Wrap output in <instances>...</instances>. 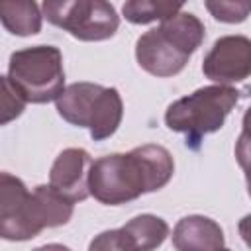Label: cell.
Masks as SVG:
<instances>
[{
    "label": "cell",
    "instance_id": "15",
    "mask_svg": "<svg viewBox=\"0 0 251 251\" xmlns=\"http://www.w3.org/2000/svg\"><path fill=\"white\" fill-rule=\"evenodd\" d=\"M0 84H2V118H0V124L6 126L8 122L16 120V118L24 112L27 100H25L24 94L14 86V82L8 78V75L0 78Z\"/></svg>",
    "mask_w": 251,
    "mask_h": 251
},
{
    "label": "cell",
    "instance_id": "9",
    "mask_svg": "<svg viewBox=\"0 0 251 251\" xmlns=\"http://www.w3.org/2000/svg\"><path fill=\"white\" fill-rule=\"evenodd\" d=\"M92 157L86 149L69 147L63 149L51 165L49 184L73 204L90 196V169Z\"/></svg>",
    "mask_w": 251,
    "mask_h": 251
},
{
    "label": "cell",
    "instance_id": "11",
    "mask_svg": "<svg viewBox=\"0 0 251 251\" xmlns=\"http://www.w3.org/2000/svg\"><path fill=\"white\" fill-rule=\"evenodd\" d=\"M2 25L14 35H35L41 31L43 12L33 0H6L0 4Z\"/></svg>",
    "mask_w": 251,
    "mask_h": 251
},
{
    "label": "cell",
    "instance_id": "12",
    "mask_svg": "<svg viewBox=\"0 0 251 251\" xmlns=\"http://www.w3.org/2000/svg\"><path fill=\"white\" fill-rule=\"evenodd\" d=\"M122 231L126 233L133 251H153L167 239L169 224L159 216L139 214L122 226Z\"/></svg>",
    "mask_w": 251,
    "mask_h": 251
},
{
    "label": "cell",
    "instance_id": "5",
    "mask_svg": "<svg viewBox=\"0 0 251 251\" xmlns=\"http://www.w3.org/2000/svg\"><path fill=\"white\" fill-rule=\"evenodd\" d=\"M59 116L78 127H88L94 141L116 133L124 118V102L114 86L73 82L55 100Z\"/></svg>",
    "mask_w": 251,
    "mask_h": 251
},
{
    "label": "cell",
    "instance_id": "20",
    "mask_svg": "<svg viewBox=\"0 0 251 251\" xmlns=\"http://www.w3.org/2000/svg\"><path fill=\"white\" fill-rule=\"evenodd\" d=\"M33 251H71L67 245H61V243H45L41 247H35Z\"/></svg>",
    "mask_w": 251,
    "mask_h": 251
},
{
    "label": "cell",
    "instance_id": "21",
    "mask_svg": "<svg viewBox=\"0 0 251 251\" xmlns=\"http://www.w3.org/2000/svg\"><path fill=\"white\" fill-rule=\"evenodd\" d=\"M220 251H231V249H226V247H224V249H220Z\"/></svg>",
    "mask_w": 251,
    "mask_h": 251
},
{
    "label": "cell",
    "instance_id": "2",
    "mask_svg": "<svg viewBox=\"0 0 251 251\" xmlns=\"http://www.w3.org/2000/svg\"><path fill=\"white\" fill-rule=\"evenodd\" d=\"M73 206L51 184H39L29 192L22 178L0 175V235L6 241H27L45 227L65 226Z\"/></svg>",
    "mask_w": 251,
    "mask_h": 251
},
{
    "label": "cell",
    "instance_id": "13",
    "mask_svg": "<svg viewBox=\"0 0 251 251\" xmlns=\"http://www.w3.org/2000/svg\"><path fill=\"white\" fill-rule=\"evenodd\" d=\"M182 4L178 2H155V0H131L122 6V14L131 24H149V22H165L171 16L178 14Z\"/></svg>",
    "mask_w": 251,
    "mask_h": 251
},
{
    "label": "cell",
    "instance_id": "6",
    "mask_svg": "<svg viewBox=\"0 0 251 251\" xmlns=\"http://www.w3.org/2000/svg\"><path fill=\"white\" fill-rule=\"evenodd\" d=\"M8 78L31 104L57 100L65 90L63 55L55 45H33L10 55Z\"/></svg>",
    "mask_w": 251,
    "mask_h": 251
},
{
    "label": "cell",
    "instance_id": "8",
    "mask_svg": "<svg viewBox=\"0 0 251 251\" xmlns=\"http://www.w3.org/2000/svg\"><path fill=\"white\" fill-rule=\"evenodd\" d=\"M202 73L216 84H235L251 76V39L224 35L214 41L202 63Z\"/></svg>",
    "mask_w": 251,
    "mask_h": 251
},
{
    "label": "cell",
    "instance_id": "4",
    "mask_svg": "<svg viewBox=\"0 0 251 251\" xmlns=\"http://www.w3.org/2000/svg\"><path fill=\"white\" fill-rule=\"evenodd\" d=\"M241 98V90L224 84H210L188 96L175 100L165 112V124L171 131L186 135V145L198 149L204 135L218 131L227 114Z\"/></svg>",
    "mask_w": 251,
    "mask_h": 251
},
{
    "label": "cell",
    "instance_id": "18",
    "mask_svg": "<svg viewBox=\"0 0 251 251\" xmlns=\"http://www.w3.org/2000/svg\"><path fill=\"white\" fill-rule=\"evenodd\" d=\"M239 235H241V239L245 241V245L251 249V214H247V216H243L241 220H239Z\"/></svg>",
    "mask_w": 251,
    "mask_h": 251
},
{
    "label": "cell",
    "instance_id": "16",
    "mask_svg": "<svg viewBox=\"0 0 251 251\" xmlns=\"http://www.w3.org/2000/svg\"><path fill=\"white\" fill-rule=\"evenodd\" d=\"M88 251H133V247L127 241L126 233L122 231V227H118V229H106L98 233L90 241Z\"/></svg>",
    "mask_w": 251,
    "mask_h": 251
},
{
    "label": "cell",
    "instance_id": "19",
    "mask_svg": "<svg viewBox=\"0 0 251 251\" xmlns=\"http://www.w3.org/2000/svg\"><path fill=\"white\" fill-rule=\"evenodd\" d=\"M241 126H243V131H241V135H245V137H249V139H251V106L245 110V114H243V120H241Z\"/></svg>",
    "mask_w": 251,
    "mask_h": 251
},
{
    "label": "cell",
    "instance_id": "7",
    "mask_svg": "<svg viewBox=\"0 0 251 251\" xmlns=\"http://www.w3.org/2000/svg\"><path fill=\"white\" fill-rule=\"evenodd\" d=\"M41 12L49 24L80 41L110 39L120 27L116 8L104 0H45Z\"/></svg>",
    "mask_w": 251,
    "mask_h": 251
},
{
    "label": "cell",
    "instance_id": "10",
    "mask_svg": "<svg viewBox=\"0 0 251 251\" xmlns=\"http://www.w3.org/2000/svg\"><path fill=\"white\" fill-rule=\"evenodd\" d=\"M224 229L208 216H184L173 229L176 251H220L224 249Z\"/></svg>",
    "mask_w": 251,
    "mask_h": 251
},
{
    "label": "cell",
    "instance_id": "14",
    "mask_svg": "<svg viewBox=\"0 0 251 251\" xmlns=\"http://www.w3.org/2000/svg\"><path fill=\"white\" fill-rule=\"evenodd\" d=\"M204 6L214 20L224 24H241L251 14V2L247 0H206Z\"/></svg>",
    "mask_w": 251,
    "mask_h": 251
},
{
    "label": "cell",
    "instance_id": "1",
    "mask_svg": "<svg viewBox=\"0 0 251 251\" xmlns=\"http://www.w3.org/2000/svg\"><path fill=\"white\" fill-rule=\"evenodd\" d=\"M175 173V161L163 145L147 143L127 153L96 159L90 169V196L100 204L120 206L141 194L161 190Z\"/></svg>",
    "mask_w": 251,
    "mask_h": 251
},
{
    "label": "cell",
    "instance_id": "3",
    "mask_svg": "<svg viewBox=\"0 0 251 251\" xmlns=\"http://www.w3.org/2000/svg\"><path fill=\"white\" fill-rule=\"evenodd\" d=\"M206 35L204 24L192 12H178L169 20L161 22L137 37L135 59L137 65L153 76H173L178 75L190 55L202 45Z\"/></svg>",
    "mask_w": 251,
    "mask_h": 251
},
{
    "label": "cell",
    "instance_id": "17",
    "mask_svg": "<svg viewBox=\"0 0 251 251\" xmlns=\"http://www.w3.org/2000/svg\"><path fill=\"white\" fill-rule=\"evenodd\" d=\"M235 159L239 167L245 173V182H247V192L251 196V139L245 135H239L235 141Z\"/></svg>",
    "mask_w": 251,
    "mask_h": 251
}]
</instances>
